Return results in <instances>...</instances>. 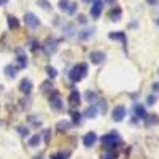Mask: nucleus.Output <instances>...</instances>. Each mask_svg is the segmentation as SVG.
<instances>
[{"label":"nucleus","instance_id":"2eb2a0df","mask_svg":"<svg viewBox=\"0 0 159 159\" xmlns=\"http://www.w3.org/2000/svg\"><path fill=\"white\" fill-rule=\"evenodd\" d=\"M92 35H94V27H89V29H84V30L80 32V38H81V40H88Z\"/></svg>","mask_w":159,"mask_h":159},{"label":"nucleus","instance_id":"473e14b6","mask_svg":"<svg viewBox=\"0 0 159 159\" xmlns=\"http://www.w3.org/2000/svg\"><path fill=\"white\" fill-rule=\"evenodd\" d=\"M65 157H67V154H64V153H56L51 156V159H65Z\"/></svg>","mask_w":159,"mask_h":159},{"label":"nucleus","instance_id":"393cba45","mask_svg":"<svg viewBox=\"0 0 159 159\" xmlns=\"http://www.w3.org/2000/svg\"><path fill=\"white\" fill-rule=\"evenodd\" d=\"M46 73H48L49 78H56V76H57L56 69H54V67H51V65H46Z\"/></svg>","mask_w":159,"mask_h":159},{"label":"nucleus","instance_id":"7c9ffc66","mask_svg":"<svg viewBox=\"0 0 159 159\" xmlns=\"http://www.w3.org/2000/svg\"><path fill=\"white\" fill-rule=\"evenodd\" d=\"M156 100H157L156 94H151V96H148V99H147V103H148V105H154V103H156Z\"/></svg>","mask_w":159,"mask_h":159},{"label":"nucleus","instance_id":"49530a36","mask_svg":"<svg viewBox=\"0 0 159 159\" xmlns=\"http://www.w3.org/2000/svg\"><path fill=\"white\" fill-rule=\"evenodd\" d=\"M157 24H159V19H157Z\"/></svg>","mask_w":159,"mask_h":159},{"label":"nucleus","instance_id":"ddd939ff","mask_svg":"<svg viewBox=\"0 0 159 159\" xmlns=\"http://www.w3.org/2000/svg\"><path fill=\"white\" fill-rule=\"evenodd\" d=\"M108 38H111V40H119V42H123L124 45L127 43V38H126L124 32H110V34H108Z\"/></svg>","mask_w":159,"mask_h":159},{"label":"nucleus","instance_id":"20e7f679","mask_svg":"<svg viewBox=\"0 0 159 159\" xmlns=\"http://www.w3.org/2000/svg\"><path fill=\"white\" fill-rule=\"evenodd\" d=\"M16 61H18V67L16 69H19V70H22V69H25V65H27V56H25V51L22 49V48H16Z\"/></svg>","mask_w":159,"mask_h":159},{"label":"nucleus","instance_id":"9b49d317","mask_svg":"<svg viewBox=\"0 0 159 159\" xmlns=\"http://www.w3.org/2000/svg\"><path fill=\"white\" fill-rule=\"evenodd\" d=\"M80 102H81V97H80V92L78 91H72L70 96H69V103L72 107H78Z\"/></svg>","mask_w":159,"mask_h":159},{"label":"nucleus","instance_id":"4be33fe9","mask_svg":"<svg viewBox=\"0 0 159 159\" xmlns=\"http://www.w3.org/2000/svg\"><path fill=\"white\" fill-rule=\"evenodd\" d=\"M100 159H116V153L115 151H103L100 154Z\"/></svg>","mask_w":159,"mask_h":159},{"label":"nucleus","instance_id":"e433bc0d","mask_svg":"<svg viewBox=\"0 0 159 159\" xmlns=\"http://www.w3.org/2000/svg\"><path fill=\"white\" fill-rule=\"evenodd\" d=\"M64 32H67V35H69V37H72V32H73V25H67Z\"/></svg>","mask_w":159,"mask_h":159},{"label":"nucleus","instance_id":"a19ab883","mask_svg":"<svg viewBox=\"0 0 159 159\" xmlns=\"http://www.w3.org/2000/svg\"><path fill=\"white\" fill-rule=\"evenodd\" d=\"M7 3H8V0H0V5H2V7L7 5Z\"/></svg>","mask_w":159,"mask_h":159},{"label":"nucleus","instance_id":"7ed1b4c3","mask_svg":"<svg viewBox=\"0 0 159 159\" xmlns=\"http://www.w3.org/2000/svg\"><path fill=\"white\" fill-rule=\"evenodd\" d=\"M100 142H102L103 147L111 148V147H115L116 143H119V135H118V132H110V134L103 135V137L100 139Z\"/></svg>","mask_w":159,"mask_h":159},{"label":"nucleus","instance_id":"a878e982","mask_svg":"<svg viewBox=\"0 0 159 159\" xmlns=\"http://www.w3.org/2000/svg\"><path fill=\"white\" fill-rule=\"evenodd\" d=\"M69 7H70V2H69V0H59V8H61L62 11H67Z\"/></svg>","mask_w":159,"mask_h":159},{"label":"nucleus","instance_id":"0eeeda50","mask_svg":"<svg viewBox=\"0 0 159 159\" xmlns=\"http://www.w3.org/2000/svg\"><path fill=\"white\" fill-rule=\"evenodd\" d=\"M89 59L92 64H96V65H100L105 62V52L102 51H92L91 54H89Z\"/></svg>","mask_w":159,"mask_h":159},{"label":"nucleus","instance_id":"f8f14e48","mask_svg":"<svg viewBox=\"0 0 159 159\" xmlns=\"http://www.w3.org/2000/svg\"><path fill=\"white\" fill-rule=\"evenodd\" d=\"M19 91L22 92V94H30V92H32V83H30V80H22L21 84H19Z\"/></svg>","mask_w":159,"mask_h":159},{"label":"nucleus","instance_id":"79ce46f5","mask_svg":"<svg viewBox=\"0 0 159 159\" xmlns=\"http://www.w3.org/2000/svg\"><path fill=\"white\" fill-rule=\"evenodd\" d=\"M34 159H43V157H42V156H35Z\"/></svg>","mask_w":159,"mask_h":159},{"label":"nucleus","instance_id":"b1692460","mask_svg":"<svg viewBox=\"0 0 159 159\" xmlns=\"http://www.w3.org/2000/svg\"><path fill=\"white\" fill-rule=\"evenodd\" d=\"M72 119H73V124H76V126L81 124V115L78 111H72Z\"/></svg>","mask_w":159,"mask_h":159},{"label":"nucleus","instance_id":"4c0bfd02","mask_svg":"<svg viewBox=\"0 0 159 159\" xmlns=\"http://www.w3.org/2000/svg\"><path fill=\"white\" fill-rule=\"evenodd\" d=\"M78 22H80V24H86V16H84V15H80V16H78Z\"/></svg>","mask_w":159,"mask_h":159},{"label":"nucleus","instance_id":"72a5a7b5","mask_svg":"<svg viewBox=\"0 0 159 159\" xmlns=\"http://www.w3.org/2000/svg\"><path fill=\"white\" fill-rule=\"evenodd\" d=\"M38 5H43L45 10H49V8H51V5L46 2V0H38Z\"/></svg>","mask_w":159,"mask_h":159},{"label":"nucleus","instance_id":"f704fd0d","mask_svg":"<svg viewBox=\"0 0 159 159\" xmlns=\"http://www.w3.org/2000/svg\"><path fill=\"white\" fill-rule=\"evenodd\" d=\"M75 11H76V3H70V7H69L67 13H69V15H73Z\"/></svg>","mask_w":159,"mask_h":159},{"label":"nucleus","instance_id":"4468645a","mask_svg":"<svg viewBox=\"0 0 159 159\" xmlns=\"http://www.w3.org/2000/svg\"><path fill=\"white\" fill-rule=\"evenodd\" d=\"M121 15H123L121 8H113L110 11V19L111 21H119V19H121Z\"/></svg>","mask_w":159,"mask_h":159},{"label":"nucleus","instance_id":"f3484780","mask_svg":"<svg viewBox=\"0 0 159 159\" xmlns=\"http://www.w3.org/2000/svg\"><path fill=\"white\" fill-rule=\"evenodd\" d=\"M97 113H99L97 107H96V105H91V107L84 111V116H86V118H96V116H97Z\"/></svg>","mask_w":159,"mask_h":159},{"label":"nucleus","instance_id":"c03bdc74","mask_svg":"<svg viewBox=\"0 0 159 159\" xmlns=\"http://www.w3.org/2000/svg\"><path fill=\"white\" fill-rule=\"evenodd\" d=\"M107 2H113V0H107Z\"/></svg>","mask_w":159,"mask_h":159},{"label":"nucleus","instance_id":"c9c22d12","mask_svg":"<svg viewBox=\"0 0 159 159\" xmlns=\"http://www.w3.org/2000/svg\"><path fill=\"white\" fill-rule=\"evenodd\" d=\"M49 137H51V130L46 129V130H45V142H46V143H49Z\"/></svg>","mask_w":159,"mask_h":159},{"label":"nucleus","instance_id":"dca6fc26","mask_svg":"<svg viewBox=\"0 0 159 159\" xmlns=\"http://www.w3.org/2000/svg\"><path fill=\"white\" fill-rule=\"evenodd\" d=\"M16 73H18V69L15 67V65H7V67H5V75L8 78H15Z\"/></svg>","mask_w":159,"mask_h":159},{"label":"nucleus","instance_id":"2f4dec72","mask_svg":"<svg viewBox=\"0 0 159 159\" xmlns=\"http://www.w3.org/2000/svg\"><path fill=\"white\" fill-rule=\"evenodd\" d=\"M29 121H30L32 124H35V126H37V124L40 126V123H42V121H40V116H29Z\"/></svg>","mask_w":159,"mask_h":159},{"label":"nucleus","instance_id":"f03ea898","mask_svg":"<svg viewBox=\"0 0 159 159\" xmlns=\"http://www.w3.org/2000/svg\"><path fill=\"white\" fill-rule=\"evenodd\" d=\"M49 105H51V108L54 110V111H61V110L64 108L62 99H61V96H59V92H57V91L49 92Z\"/></svg>","mask_w":159,"mask_h":159},{"label":"nucleus","instance_id":"5701e85b","mask_svg":"<svg viewBox=\"0 0 159 159\" xmlns=\"http://www.w3.org/2000/svg\"><path fill=\"white\" fill-rule=\"evenodd\" d=\"M84 97H86V100H88V102H96V100H97L96 92H92V91H86Z\"/></svg>","mask_w":159,"mask_h":159},{"label":"nucleus","instance_id":"6e6552de","mask_svg":"<svg viewBox=\"0 0 159 159\" xmlns=\"http://www.w3.org/2000/svg\"><path fill=\"white\" fill-rule=\"evenodd\" d=\"M43 49H45V52L49 56V54H52V52H56V49H57V42L54 38H48L46 40V43L43 45Z\"/></svg>","mask_w":159,"mask_h":159},{"label":"nucleus","instance_id":"1a4fd4ad","mask_svg":"<svg viewBox=\"0 0 159 159\" xmlns=\"http://www.w3.org/2000/svg\"><path fill=\"white\" fill-rule=\"evenodd\" d=\"M102 0H94V3H92V8H91V15L92 18H99L100 16V13H102Z\"/></svg>","mask_w":159,"mask_h":159},{"label":"nucleus","instance_id":"6ab92c4d","mask_svg":"<svg viewBox=\"0 0 159 159\" xmlns=\"http://www.w3.org/2000/svg\"><path fill=\"white\" fill-rule=\"evenodd\" d=\"M145 119H147V126H151V124H157L159 116L157 115H147V116H145Z\"/></svg>","mask_w":159,"mask_h":159},{"label":"nucleus","instance_id":"ea45409f","mask_svg":"<svg viewBox=\"0 0 159 159\" xmlns=\"http://www.w3.org/2000/svg\"><path fill=\"white\" fill-rule=\"evenodd\" d=\"M151 89L156 92V91H159V83H153V86H151Z\"/></svg>","mask_w":159,"mask_h":159},{"label":"nucleus","instance_id":"bb28decb","mask_svg":"<svg viewBox=\"0 0 159 159\" xmlns=\"http://www.w3.org/2000/svg\"><path fill=\"white\" fill-rule=\"evenodd\" d=\"M40 140H42V139H40V135L37 134V135H34L30 140H29V147H37V145L40 143Z\"/></svg>","mask_w":159,"mask_h":159},{"label":"nucleus","instance_id":"a211bd4d","mask_svg":"<svg viewBox=\"0 0 159 159\" xmlns=\"http://www.w3.org/2000/svg\"><path fill=\"white\" fill-rule=\"evenodd\" d=\"M7 21H8V27H10V29H15V30H16V29L19 27V21H18L15 16L10 15V16L7 18Z\"/></svg>","mask_w":159,"mask_h":159},{"label":"nucleus","instance_id":"f257e3e1","mask_svg":"<svg viewBox=\"0 0 159 159\" xmlns=\"http://www.w3.org/2000/svg\"><path fill=\"white\" fill-rule=\"evenodd\" d=\"M86 73H88V65L83 62V64L75 65V67L70 70L69 76H70V80H72L73 83H78V81H81V80L86 76Z\"/></svg>","mask_w":159,"mask_h":159},{"label":"nucleus","instance_id":"cd10ccee","mask_svg":"<svg viewBox=\"0 0 159 159\" xmlns=\"http://www.w3.org/2000/svg\"><path fill=\"white\" fill-rule=\"evenodd\" d=\"M99 111H102V115L107 113V102L105 100H100V108H97Z\"/></svg>","mask_w":159,"mask_h":159},{"label":"nucleus","instance_id":"a18cd8bd","mask_svg":"<svg viewBox=\"0 0 159 159\" xmlns=\"http://www.w3.org/2000/svg\"><path fill=\"white\" fill-rule=\"evenodd\" d=\"M2 89H3V88H2V86H0V91H2Z\"/></svg>","mask_w":159,"mask_h":159},{"label":"nucleus","instance_id":"c756f323","mask_svg":"<svg viewBox=\"0 0 159 159\" xmlns=\"http://www.w3.org/2000/svg\"><path fill=\"white\" fill-rule=\"evenodd\" d=\"M51 89H52V83L51 81H45L42 84V91H51Z\"/></svg>","mask_w":159,"mask_h":159},{"label":"nucleus","instance_id":"58836bf2","mask_svg":"<svg viewBox=\"0 0 159 159\" xmlns=\"http://www.w3.org/2000/svg\"><path fill=\"white\" fill-rule=\"evenodd\" d=\"M29 43H30V49L35 51V49H37V40H30Z\"/></svg>","mask_w":159,"mask_h":159},{"label":"nucleus","instance_id":"37998d69","mask_svg":"<svg viewBox=\"0 0 159 159\" xmlns=\"http://www.w3.org/2000/svg\"><path fill=\"white\" fill-rule=\"evenodd\" d=\"M83 2H86V3H88V2H94V0H83Z\"/></svg>","mask_w":159,"mask_h":159},{"label":"nucleus","instance_id":"423d86ee","mask_svg":"<svg viewBox=\"0 0 159 159\" xmlns=\"http://www.w3.org/2000/svg\"><path fill=\"white\" fill-rule=\"evenodd\" d=\"M126 116V108L123 107V105H118V107H115L113 113H111V118H113V121L119 123V121H123Z\"/></svg>","mask_w":159,"mask_h":159},{"label":"nucleus","instance_id":"412c9836","mask_svg":"<svg viewBox=\"0 0 159 159\" xmlns=\"http://www.w3.org/2000/svg\"><path fill=\"white\" fill-rule=\"evenodd\" d=\"M134 111H135V115H137L139 118H143V119H145V116H147V111H145V108L142 107V105H135Z\"/></svg>","mask_w":159,"mask_h":159},{"label":"nucleus","instance_id":"c85d7f7f","mask_svg":"<svg viewBox=\"0 0 159 159\" xmlns=\"http://www.w3.org/2000/svg\"><path fill=\"white\" fill-rule=\"evenodd\" d=\"M18 132H21L22 137H27V135H29V129H27V127H22V126L18 127Z\"/></svg>","mask_w":159,"mask_h":159},{"label":"nucleus","instance_id":"39448f33","mask_svg":"<svg viewBox=\"0 0 159 159\" xmlns=\"http://www.w3.org/2000/svg\"><path fill=\"white\" fill-rule=\"evenodd\" d=\"M24 22L30 29H35V27H38V25H40V21H38V18L34 15V13H27V15L24 16Z\"/></svg>","mask_w":159,"mask_h":159},{"label":"nucleus","instance_id":"aec40b11","mask_svg":"<svg viewBox=\"0 0 159 159\" xmlns=\"http://www.w3.org/2000/svg\"><path fill=\"white\" fill-rule=\"evenodd\" d=\"M70 126H72V124H70L69 121H61V123H57L56 127H57L59 132H65V130H69V129H70Z\"/></svg>","mask_w":159,"mask_h":159},{"label":"nucleus","instance_id":"9d476101","mask_svg":"<svg viewBox=\"0 0 159 159\" xmlns=\"http://www.w3.org/2000/svg\"><path fill=\"white\" fill-rule=\"evenodd\" d=\"M96 140H97V135L94 134V132H88V134L83 137V143H84V147H92V145L96 143Z\"/></svg>","mask_w":159,"mask_h":159}]
</instances>
